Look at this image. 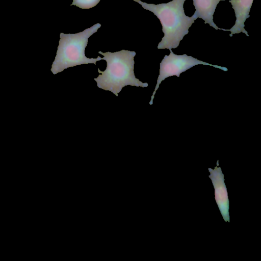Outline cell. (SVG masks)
<instances>
[{
  "label": "cell",
  "instance_id": "7",
  "mask_svg": "<svg viewBox=\"0 0 261 261\" xmlns=\"http://www.w3.org/2000/svg\"><path fill=\"white\" fill-rule=\"evenodd\" d=\"M100 0H73L70 5H75L81 9H90L96 6Z\"/></svg>",
  "mask_w": 261,
  "mask_h": 261
},
{
  "label": "cell",
  "instance_id": "5",
  "mask_svg": "<svg viewBox=\"0 0 261 261\" xmlns=\"http://www.w3.org/2000/svg\"><path fill=\"white\" fill-rule=\"evenodd\" d=\"M253 0H230L232 8L234 10L236 20L234 25L227 31H230L229 36L242 32L249 36L248 32L244 28L245 22L250 17L249 12Z\"/></svg>",
  "mask_w": 261,
  "mask_h": 261
},
{
  "label": "cell",
  "instance_id": "4",
  "mask_svg": "<svg viewBox=\"0 0 261 261\" xmlns=\"http://www.w3.org/2000/svg\"><path fill=\"white\" fill-rule=\"evenodd\" d=\"M169 50L170 54L168 56L165 55L160 63V73L157 80L156 85L149 102L150 105L153 103L154 95L159 87L160 84L167 77L174 75L179 77L181 73L199 64L211 66L224 71L228 70L226 67L211 64L199 60L192 56H189L186 54L177 55L173 53L171 49Z\"/></svg>",
  "mask_w": 261,
  "mask_h": 261
},
{
  "label": "cell",
  "instance_id": "1",
  "mask_svg": "<svg viewBox=\"0 0 261 261\" xmlns=\"http://www.w3.org/2000/svg\"><path fill=\"white\" fill-rule=\"evenodd\" d=\"M133 1L140 4L144 9L152 12L160 20L164 36L158 45V49L177 47L197 19L193 15L192 17L185 15L184 4L186 0H173L158 5L147 4L140 0Z\"/></svg>",
  "mask_w": 261,
  "mask_h": 261
},
{
  "label": "cell",
  "instance_id": "6",
  "mask_svg": "<svg viewBox=\"0 0 261 261\" xmlns=\"http://www.w3.org/2000/svg\"><path fill=\"white\" fill-rule=\"evenodd\" d=\"M221 1L225 0H193L195 12L193 15L204 20V23H208L216 30H221L227 31V30L218 27L213 21V15L217 5Z\"/></svg>",
  "mask_w": 261,
  "mask_h": 261
},
{
  "label": "cell",
  "instance_id": "3",
  "mask_svg": "<svg viewBox=\"0 0 261 261\" xmlns=\"http://www.w3.org/2000/svg\"><path fill=\"white\" fill-rule=\"evenodd\" d=\"M100 27L101 24L97 23L80 33H61L56 56L50 69L52 73L56 74L66 68L84 64H96L97 61L101 60L99 56L88 58L85 54L89 38Z\"/></svg>",
  "mask_w": 261,
  "mask_h": 261
},
{
  "label": "cell",
  "instance_id": "2",
  "mask_svg": "<svg viewBox=\"0 0 261 261\" xmlns=\"http://www.w3.org/2000/svg\"><path fill=\"white\" fill-rule=\"evenodd\" d=\"M98 53L104 56L102 60L107 62L106 70L102 71L98 68L99 75L94 79L99 88L110 91L118 96V93L125 86L148 87L147 83H143L135 77V51L123 49L114 53L99 51Z\"/></svg>",
  "mask_w": 261,
  "mask_h": 261
}]
</instances>
